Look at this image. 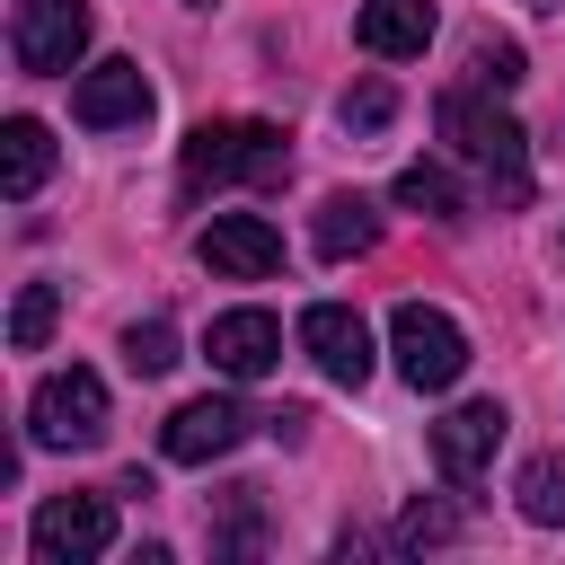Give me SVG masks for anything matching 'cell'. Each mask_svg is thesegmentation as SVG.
<instances>
[{
	"label": "cell",
	"mask_w": 565,
	"mask_h": 565,
	"mask_svg": "<svg viewBox=\"0 0 565 565\" xmlns=\"http://www.w3.org/2000/svg\"><path fill=\"white\" fill-rule=\"evenodd\" d=\"M185 194L203 185H282L291 177V132L282 124H247V115H221V124H194L185 132Z\"/></svg>",
	"instance_id": "obj_1"
},
{
	"label": "cell",
	"mask_w": 565,
	"mask_h": 565,
	"mask_svg": "<svg viewBox=\"0 0 565 565\" xmlns=\"http://www.w3.org/2000/svg\"><path fill=\"white\" fill-rule=\"evenodd\" d=\"M441 132L459 141V159H477V168H486V185H494V203H503V212H521V203H530V132H521L503 106H486L477 88H450V97H441Z\"/></svg>",
	"instance_id": "obj_2"
},
{
	"label": "cell",
	"mask_w": 565,
	"mask_h": 565,
	"mask_svg": "<svg viewBox=\"0 0 565 565\" xmlns=\"http://www.w3.org/2000/svg\"><path fill=\"white\" fill-rule=\"evenodd\" d=\"M26 433L35 450H97L106 441V380L97 371H44L35 397H26Z\"/></svg>",
	"instance_id": "obj_3"
},
{
	"label": "cell",
	"mask_w": 565,
	"mask_h": 565,
	"mask_svg": "<svg viewBox=\"0 0 565 565\" xmlns=\"http://www.w3.org/2000/svg\"><path fill=\"white\" fill-rule=\"evenodd\" d=\"M88 0H18L9 9V62L26 71V79H62V71H79V53H88Z\"/></svg>",
	"instance_id": "obj_4"
},
{
	"label": "cell",
	"mask_w": 565,
	"mask_h": 565,
	"mask_svg": "<svg viewBox=\"0 0 565 565\" xmlns=\"http://www.w3.org/2000/svg\"><path fill=\"white\" fill-rule=\"evenodd\" d=\"M388 353H397V380L406 388H450L468 371V335L450 309H424V300H397L388 318Z\"/></svg>",
	"instance_id": "obj_5"
},
{
	"label": "cell",
	"mask_w": 565,
	"mask_h": 565,
	"mask_svg": "<svg viewBox=\"0 0 565 565\" xmlns=\"http://www.w3.org/2000/svg\"><path fill=\"white\" fill-rule=\"evenodd\" d=\"M26 547H35V565H88L115 547V503L106 494H44Z\"/></svg>",
	"instance_id": "obj_6"
},
{
	"label": "cell",
	"mask_w": 565,
	"mask_h": 565,
	"mask_svg": "<svg viewBox=\"0 0 565 565\" xmlns=\"http://www.w3.org/2000/svg\"><path fill=\"white\" fill-rule=\"evenodd\" d=\"M194 256L212 265V282H265V274H282V230L256 221V212H221L194 238Z\"/></svg>",
	"instance_id": "obj_7"
},
{
	"label": "cell",
	"mask_w": 565,
	"mask_h": 565,
	"mask_svg": "<svg viewBox=\"0 0 565 565\" xmlns=\"http://www.w3.org/2000/svg\"><path fill=\"white\" fill-rule=\"evenodd\" d=\"M300 353H309L335 388H362V380H371V327H362V309L309 300V309H300Z\"/></svg>",
	"instance_id": "obj_8"
},
{
	"label": "cell",
	"mask_w": 565,
	"mask_h": 565,
	"mask_svg": "<svg viewBox=\"0 0 565 565\" xmlns=\"http://www.w3.org/2000/svg\"><path fill=\"white\" fill-rule=\"evenodd\" d=\"M247 406H230V397H185L168 424H159V450L177 459V468H212V459H230L238 441H247Z\"/></svg>",
	"instance_id": "obj_9"
},
{
	"label": "cell",
	"mask_w": 565,
	"mask_h": 565,
	"mask_svg": "<svg viewBox=\"0 0 565 565\" xmlns=\"http://www.w3.org/2000/svg\"><path fill=\"white\" fill-rule=\"evenodd\" d=\"M71 115L88 124V132H132L141 115H150V79H141V62H97V71H79L71 79Z\"/></svg>",
	"instance_id": "obj_10"
},
{
	"label": "cell",
	"mask_w": 565,
	"mask_h": 565,
	"mask_svg": "<svg viewBox=\"0 0 565 565\" xmlns=\"http://www.w3.org/2000/svg\"><path fill=\"white\" fill-rule=\"evenodd\" d=\"M203 353H212L221 380H265L282 362V318L274 309H221L212 335H203Z\"/></svg>",
	"instance_id": "obj_11"
},
{
	"label": "cell",
	"mask_w": 565,
	"mask_h": 565,
	"mask_svg": "<svg viewBox=\"0 0 565 565\" xmlns=\"http://www.w3.org/2000/svg\"><path fill=\"white\" fill-rule=\"evenodd\" d=\"M353 44L371 62H415L433 44V0H362L353 9Z\"/></svg>",
	"instance_id": "obj_12"
},
{
	"label": "cell",
	"mask_w": 565,
	"mask_h": 565,
	"mask_svg": "<svg viewBox=\"0 0 565 565\" xmlns=\"http://www.w3.org/2000/svg\"><path fill=\"white\" fill-rule=\"evenodd\" d=\"M494 441H503V406H494V397H468V406H450V415L433 424L441 477H477V468L494 459Z\"/></svg>",
	"instance_id": "obj_13"
},
{
	"label": "cell",
	"mask_w": 565,
	"mask_h": 565,
	"mask_svg": "<svg viewBox=\"0 0 565 565\" xmlns=\"http://www.w3.org/2000/svg\"><path fill=\"white\" fill-rule=\"evenodd\" d=\"M44 177H53V132H44L35 115H9V124H0V194L26 203Z\"/></svg>",
	"instance_id": "obj_14"
},
{
	"label": "cell",
	"mask_w": 565,
	"mask_h": 565,
	"mask_svg": "<svg viewBox=\"0 0 565 565\" xmlns=\"http://www.w3.org/2000/svg\"><path fill=\"white\" fill-rule=\"evenodd\" d=\"M309 238H318V256H327V265H344V256H362V247L380 238V212H371L362 194H327V203H318V230H309Z\"/></svg>",
	"instance_id": "obj_15"
},
{
	"label": "cell",
	"mask_w": 565,
	"mask_h": 565,
	"mask_svg": "<svg viewBox=\"0 0 565 565\" xmlns=\"http://www.w3.org/2000/svg\"><path fill=\"white\" fill-rule=\"evenodd\" d=\"M406 212H433V221H468V194H459V177L441 168V159H415V168H397V185H388Z\"/></svg>",
	"instance_id": "obj_16"
},
{
	"label": "cell",
	"mask_w": 565,
	"mask_h": 565,
	"mask_svg": "<svg viewBox=\"0 0 565 565\" xmlns=\"http://www.w3.org/2000/svg\"><path fill=\"white\" fill-rule=\"evenodd\" d=\"M53 318H62V282H26L18 309H9V353H44Z\"/></svg>",
	"instance_id": "obj_17"
},
{
	"label": "cell",
	"mask_w": 565,
	"mask_h": 565,
	"mask_svg": "<svg viewBox=\"0 0 565 565\" xmlns=\"http://www.w3.org/2000/svg\"><path fill=\"white\" fill-rule=\"evenodd\" d=\"M512 494H521V521H539V530H565V459H530Z\"/></svg>",
	"instance_id": "obj_18"
},
{
	"label": "cell",
	"mask_w": 565,
	"mask_h": 565,
	"mask_svg": "<svg viewBox=\"0 0 565 565\" xmlns=\"http://www.w3.org/2000/svg\"><path fill=\"white\" fill-rule=\"evenodd\" d=\"M468 79H477V88H521V79H530V62H521V44L477 35V44H468Z\"/></svg>",
	"instance_id": "obj_19"
},
{
	"label": "cell",
	"mask_w": 565,
	"mask_h": 565,
	"mask_svg": "<svg viewBox=\"0 0 565 565\" xmlns=\"http://www.w3.org/2000/svg\"><path fill=\"white\" fill-rule=\"evenodd\" d=\"M124 362H132L141 380H159V371L177 362V327H168V318H141V327L124 335Z\"/></svg>",
	"instance_id": "obj_20"
},
{
	"label": "cell",
	"mask_w": 565,
	"mask_h": 565,
	"mask_svg": "<svg viewBox=\"0 0 565 565\" xmlns=\"http://www.w3.org/2000/svg\"><path fill=\"white\" fill-rule=\"evenodd\" d=\"M388 115H397V88H388V79H362V88H344V124H353V132H380Z\"/></svg>",
	"instance_id": "obj_21"
},
{
	"label": "cell",
	"mask_w": 565,
	"mask_h": 565,
	"mask_svg": "<svg viewBox=\"0 0 565 565\" xmlns=\"http://www.w3.org/2000/svg\"><path fill=\"white\" fill-rule=\"evenodd\" d=\"M459 530V512L450 503H406V521H397V547H441Z\"/></svg>",
	"instance_id": "obj_22"
},
{
	"label": "cell",
	"mask_w": 565,
	"mask_h": 565,
	"mask_svg": "<svg viewBox=\"0 0 565 565\" xmlns=\"http://www.w3.org/2000/svg\"><path fill=\"white\" fill-rule=\"evenodd\" d=\"M521 9H556V0H521Z\"/></svg>",
	"instance_id": "obj_23"
},
{
	"label": "cell",
	"mask_w": 565,
	"mask_h": 565,
	"mask_svg": "<svg viewBox=\"0 0 565 565\" xmlns=\"http://www.w3.org/2000/svg\"><path fill=\"white\" fill-rule=\"evenodd\" d=\"M194 9H212V0H194Z\"/></svg>",
	"instance_id": "obj_24"
}]
</instances>
